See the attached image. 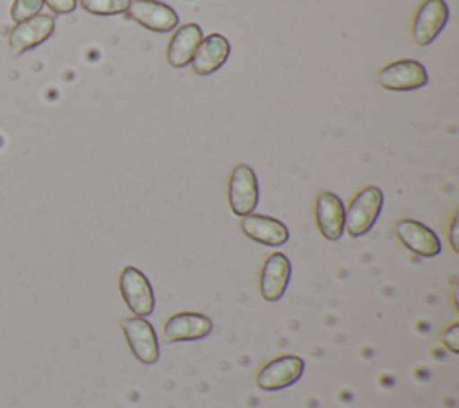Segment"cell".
Returning <instances> with one entry per match:
<instances>
[{
	"label": "cell",
	"instance_id": "obj_16",
	"mask_svg": "<svg viewBox=\"0 0 459 408\" xmlns=\"http://www.w3.org/2000/svg\"><path fill=\"white\" fill-rule=\"evenodd\" d=\"M201 39H203V30L197 23L190 21L181 27H176V30L172 32V38L169 39V45H167V54H165L167 63L172 68L188 66Z\"/></svg>",
	"mask_w": 459,
	"mask_h": 408
},
{
	"label": "cell",
	"instance_id": "obj_9",
	"mask_svg": "<svg viewBox=\"0 0 459 408\" xmlns=\"http://www.w3.org/2000/svg\"><path fill=\"white\" fill-rule=\"evenodd\" d=\"M393 231L398 242L420 258H434L441 252L439 236L425 224L414 218H400L394 222Z\"/></svg>",
	"mask_w": 459,
	"mask_h": 408
},
{
	"label": "cell",
	"instance_id": "obj_6",
	"mask_svg": "<svg viewBox=\"0 0 459 408\" xmlns=\"http://www.w3.org/2000/svg\"><path fill=\"white\" fill-rule=\"evenodd\" d=\"M448 14L445 0H423L411 21V39L418 47L430 45L445 29Z\"/></svg>",
	"mask_w": 459,
	"mask_h": 408
},
{
	"label": "cell",
	"instance_id": "obj_4",
	"mask_svg": "<svg viewBox=\"0 0 459 408\" xmlns=\"http://www.w3.org/2000/svg\"><path fill=\"white\" fill-rule=\"evenodd\" d=\"M375 81L380 88L389 91H412L429 82L427 68L416 59H398L382 66Z\"/></svg>",
	"mask_w": 459,
	"mask_h": 408
},
{
	"label": "cell",
	"instance_id": "obj_14",
	"mask_svg": "<svg viewBox=\"0 0 459 408\" xmlns=\"http://www.w3.org/2000/svg\"><path fill=\"white\" fill-rule=\"evenodd\" d=\"M230 41L222 34L212 32L208 36H203L201 43L194 52L190 66L195 75H212L222 68V64L230 57Z\"/></svg>",
	"mask_w": 459,
	"mask_h": 408
},
{
	"label": "cell",
	"instance_id": "obj_2",
	"mask_svg": "<svg viewBox=\"0 0 459 408\" xmlns=\"http://www.w3.org/2000/svg\"><path fill=\"white\" fill-rule=\"evenodd\" d=\"M260 199L258 179L249 165L238 163L231 168L228 177V204L233 215L246 217L255 213Z\"/></svg>",
	"mask_w": 459,
	"mask_h": 408
},
{
	"label": "cell",
	"instance_id": "obj_8",
	"mask_svg": "<svg viewBox=\"0 0 459 408\" xmlns=\"http://www.w3.org/2000/svg\"><path fill=\"white\" fill-rule=\"evenodd\" d=\"M126 14L140 27L158 34L172 32L179 25L178 13L160 0H131Z\"/></svg>",
	"mask_w": 459,
	"mask_h": 408
},
{
	"label": "cell",
	"instance_id": "obj_15",
	"mask_svg": "<svg viewBox=\"0 0 459 408\" xmlns=\"http://www.w3.org/2000/svg\"><path fill=\"white\" fill-rule=\"evenodd\" d=\"M240 231L253 242L267 247H281L289 240L287 225L273 217L249 213L240 217Z\"/></svg>",
	"mask_w": 459,
	"mask_h": 408
},
{
	"label": "cell",
	"instance_id": "obj_7",
	"mask_svg": "<svg viewBox=\"0 0 459 408\" xmlns=\"http://www.w3.org/2000/svg\"><path fill=\"white\" fill-rule=\"evenodd\" d=\"M305 361L294 354H281L269 360L256 374V385L262 390L276 392L298 383L303 376Z\"/></svg>",
	"mask_w": 459,
	"mask_h": 408
},
{
	"label": "cell",
	"instance_id": "obj_13",
	"mask_svg": "<svg viewBox=\"0 0 459 408\" xmlns=\"http://www.w3.org/2000/svg\"><path fill=\"white\" fill-rule=\"evenodd\" d=\"M212 331H213L212 319L195 311L174 313L163 324V336L167 342L203 340Z\"/></svg>",
	"mask_w": 459,
	"mask_h": 408
},
{
	"label": "cell",
	"instance_id": "obj_19",
	"mask_svg": "<svg viewBox=\"0 0 459 408\" xmlns=\"http://www.w3.org/2000/svg\"><path fill=\"white\" fill-rule=\"evenodd\" d=\"M441 344L452 353H459V324L454 322L441 333Z\"/></svg>",
	"mask_w": 459,
	"mask_h": 408
},
{
	"label": "cell",
	"instance_id": "obj_3",
	"mask_svg": "<svg viewBox=\"0 0 459 408\" xmlns=\"http://www.w3.org/2000/svg\"><path fill=\"white\" fill-rule=\"evenodd\" d=\"M118 290L126 306L136 315L147 319L152 315L156 306V297L147 276L133 265L122 268L118 276Z\"/></svg>",
	"mask_w": 459,
	"mask_h": 408
},
{
	"label": "cell",
	"instance_id": "obj_21",
	"mask_svg": "<svg viewBox=\"0 0 459 408\" xmlns=\"http://www.w3.org/2000/svg\"><path fill=\"white\" fill-rule=\"evenodd\" d=\"M457 231H459V213L455 211L452 220H450V227H448V243L452 247L454 252H459V236H457Z\"/></svg>",
	"mask_w": 459,
	"mask_h": 408
},
{
	"label": "cell",
	"instance_id": "obj_1",
	"mask_svg": "<svg viewBox=\"0 0 459 408\" xmlns=\"http://www.w3.org/2000/svg\"><path fill=\"white\" fill-rule=\"evenodd\" d=\"M384 206V193L378 186L360 188L344 208V231L351 238L364 236L377 224Z\"/></svg>",
	"mask_w": 459,
	"mask_h": 408
},
{
	"label": "cell",
	"instance_id": "obj_10",
	"mask_svg": "<svg viewBox=\"0 0 459 408\" xmlns=\"http://www.w3.org/2000/svg\"><path fill=\"white\" fill-rule=\"evenodd\" d=\"M56 29V21L50 14H36L25 21L16 23L7 38L9 52L13 55H20L43 41H47Z\"/></svg>",
	"mask_w": 459,
	"mask_h": 408
},
{
	"label": "cell",
	"instance_id": "obj_11",
	"mask_svg": "<svg viewBox=\"0 0 459 408\" xmlns=\"http://www.w3.org/2000/svg\"><path fill=\"white\" fill-rule=\"evenodd\" d=\"M290 281V261L283 252L269 254L260 268L258 274V290L260 295L269 301H280L289 286Z\"/></svg>",
	"mask_w": 459,
	"mask_h": 408
},
{
	"label": "cell",
	"instance_id": "obj_18",
	"mask_svg": "<svg viewBox=\"0 0 459 408\" xmlns=\"http://www.w3.org/2000/svg\"><path fill=\"white\" fill-rule=\"evenodd\" d=\"M43 0H14L11 5V20L14 23L25 21L36 14H39L43 7Z\"/></svg>",
	"mask_w": 459,
	"mask_h": 408
},
{
	"label": "cell",
	"instance_id": "obj_12",
	"mask_svg": "<svg viewBox=\"0 0 459 408\" xmlns=\"http://www.w3.org/2000/svg\"><path fill=\"white\" fill-rule=\"evenodd\" d=\"M314 218L319 234L337 242L344 234V202L333 191H321L314 200Z\"/></svg>",
	"mask_w": 459,
	"mask_h": 408
},
{
	"label": "cell",
	"instance_id": "obj_5",
	"mask_svg": "<svg viewBox=\"0 0 459 408\" xmlns=\"http://www.w3.org/2000/svg\"><path fill=\"white\" fill-rule=\"evenodd\" d=\"M126 342L133 356L143 365H154L160 360V344L152 324L143 317H126L120 320Z\"/></svg>",
	"mask_w": 459,
	"mask_h": 408
},
{
	"label": "cell",
	"instance_id": "obj_20",
	"mask_svg": "<svg viewBox=\"0 0 459 408\" xmlns=\"http://www.w3.org/2000/svg\"><path fill=\"white\" fill-rule=\"evenodd\" d=\"M43 4L56 14H70L77 7V0H43Z\"/></svg>",
	"mask_w": 459,
	"mask_h": 408
},
{
	"label": "cell",
	"instance_id": "obj_17",
	"mask_svg": "<svg viewBox=\"0 0 459 408\" xmlns=\"http://www.w3.org/2000/svg\"><path fill=\"white\" fill-rule=\"evenodd\" d=\"M79 5L95 16H115L127 11L131 0H77Z\"/></svg>",
	"mask_w": 459,
	"mask_h": 408
}]
</instances>
